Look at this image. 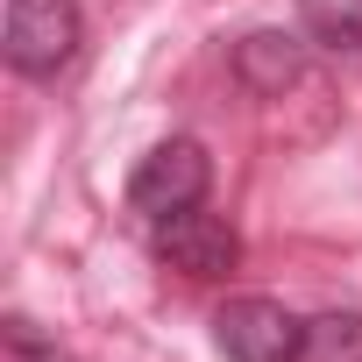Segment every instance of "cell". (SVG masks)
<instances>
[{
    "mask_svg": "<svg viewBox=\"0 0 362 362\" xmlns=\"http://www.w3.org/2000/svg\"><path fill=\"white\" fill-rule=\"evenodd\" d=\"M214 334H221L228 362H298L305 320H291V305H277V298H228L214 313Z\"/></svg>",
    "mask_w": 362,
    "mask_h": 362,
    "instance_id": "obj_3",
    "label": "cell"
},
{
    "mask_svg": "<svg viewBox=\"0 0 362 362\" xmlns=\"http://www.w3.org/2000/svg\"><path fill=\"white\" fill-rule=\"evenodd\" d=\"M298 362H362V313H320V320H305Z\"/></svg>",
    "mask_w": 362,
    "mask_h": 362,
    "instance_id": "obj_7",
    "label": "cell"
},
{
    "mask_svg": "<svg viewBox=\"0 0 362 362\" xmlns=\"http://www.w3.org/2000/svg\"><path fill=\"white\" fill-rule=\"evenodd\" d=\"M298 29L320 50H362V0H298Z\"/></svg>",
    "mask_w": 362,
    "mask_h": 362,
    "instance_id": "obj_6",
    "label": "cell"
},
{
    "mask_svg": "<svg viewBox=\"0 0 362 362\" xmlns=\"http://www.w3.org/2000/svg\"><path fill=\"white\" fill-rule=\"evenodd\" d=\"M298 71H305V50H298L291 36H277V29H256V36H242V50H235V78H242L249 93H263V100H277L284 86H298Z\"/></svg>",
    "mask_w": 362,
    "mask_h": 362,
    "instance_id": "obj_5",
    "label": "cell"
},
{
    "mask_svg": "<svg viewBox=\"0 0 362 362\" xmlns=\"http://www.w3.org/2000/svg\"><path fill=\"white\" fill-rule=\"evenodd\" d=\"M156 256H163L170 270H185V277H235V263H242V235H235L221 214L192 206V214L156 221Z\"/></svg>",
    "mask_w": 362,
    "mask_h": 362,
    "instance_id": "obj_4",
    "label": "cell"
},
{
    "mask_svg": "<svg viewBox=\"0 0 362 362\" xmlns=\"http://www.w3.org/2000/svg\"><path fill=\"white\" fill-rule=\"evenodd\" d=\"M78 0H8V29H0V50L22 78H57L78 50Z\"/></svg>",
    "mask_w": 362,
    "mask_h": 362,
    "instance_id": "obj_2",
    "label": "cell"
},
{
    "mask_svg": "<svg viewBox=\"0 0 362 362\" xmlns=\"http://www.w3.org/2000/svg\"><path fill=\"white\" fill-rule=\"evenodd\" d=\"M206 185H214V156H206L192 135H170V142H156V149L135 163V177H128V199H135V214H149V221H170V214H192V206H206Z\"/></svg>",
    "mask_w": 362,
    "mask_h": 362,
    "instance_id": "obj_1",
    "label": "cell"
}]
</instances>
